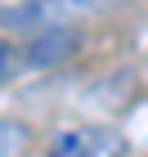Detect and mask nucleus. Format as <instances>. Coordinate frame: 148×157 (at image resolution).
I'll return each instance as SVG.
<instances>
[{
	"label": "nucleus",
	"mask_w": 148,
	"mask_h": 157,
	"mask_svg": "<svg viewBox=\"0 0 148 157\" xmlns=\"http://www.w3.org/2000/svg\"><path fill=\"white\" fill-rule=\"evenodd\" d=\"M130 0H23L13 9H0V23L13 32H45V27H72L81 18L121 9Z\"/></svg>",
	"instance_id": "1"
},
{
	"label": "nucleus",
	"mask_w": 148,
	"mask_h": 157,
	"mask_svg": "<svg viewBox=\"0 0 148 157\" xmlns=\"http://www.w3.org/2000/svg\"><path fill=\"white\" fill-rule=\"evenodd\" d=\"M49 157H126V135L112 126H67L49 139Z\"/></svg>",
	"instance_id": "2"
},
{
	"label": "nucleus",
	"mask_w": 148,
	"mask_h": 157,
	"mask_svg": "<svg viewBox=\"0 0 148 157\" xmlns=\"http://www.w3.org/2000/svg\"><path fill=\"white\" fill-rule=\"evenodd\" d=\"M32 144H36V135L27 121L0 117V157H32Z\"/></svg>",
	"instance_id": "3"
},
{
	"label": "nucleus",
	"mask_w": 148,
	"mask_h": 157,
	"mask_svg": "<svg viewBox=\"0 0 148 157\" xmlns=\"http://www.w3.org/2000/svg\"><path fill=\"white\" fill-rule=\"evenodd\" d=\"M23 72H36L32 54H27V40H0V85L18 81Z\"/></svg>",
	"instance_id": "4"
}]
</instances>
